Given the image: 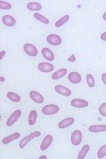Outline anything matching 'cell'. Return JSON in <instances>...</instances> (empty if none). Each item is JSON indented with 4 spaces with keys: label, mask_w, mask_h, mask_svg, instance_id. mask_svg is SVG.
Listing matches in <instances>:
<instances>
[{
    "label": "cell",
    "mask_w": 106,
    "mask_h": 159,
    "mask_svg": "<svg viewBox=\"0 0 106 159\" xmlns=\"http://www.w3.org/2000/svg\"><path fill=\"white\" fill-rule=\"evenodd\" d=\"M59 110V107L58 105H54V104H49V105H45L41 109L44 115H47V116H51V115H55L58 114Z\"/></svg>",
    "instance_id": "cell-1"
},
{
    "label": "cell",
    "mask_w": 106,
    "mask_h": 159,
    "mask_svg": "<svg viewBox=\"0 0 106 159\" xmlns=\"http://www.w3.org/2000/svg\"><path fill=\"white\" fill-rule=\"evenodd\" d=\"M40 136V132H33V133H31L30 135H28V136H25V137L24 138V139H21V141L19 142V148H24L25 145L28 144V143L30 142L31 140L33 139V138H35V137H39Z\"/></svg>",
    "instance_id": "cell-2"
},
{
    "label": "cell",
    "mask_w": 106,
    "mask_h": 159,
    "mask_svg": "<svg viewBox=\"0 0 106 159\" xmlns=\"http://www.w3.org/2000/svg\"><path fill=\"white\" fill-rule=\"evenodd\" d=\"M21 116V110L17 109L9 117V119L7 120V126H12L14 123L17 122V120L19 119V117Z\"/></svg>",
    "instance_id": "cell-3"
},
{
    "label": "cell",
    "mask_w": 106,
    "mask_h": 159,
    "mask_svg": "<svg viewBox=\"0 0 106 159\" xmlns=\"http://www.w3.org/2000/svg\"><path fill=\"white\" fill-rule=\"evenodd\" d=\"M82 138H83V135H82V133H81V130H79V129H76L73 133H72V135H71V142H72V144L73 145H79L80 143L82 142Z\"/></svg>",
    "instance_id": "cell-4"
},
{
    "label": "cell",
    "mask_w": 106,
    "mask_h": 159,
    "mask_svg": "<svg viewBox=\"0 0 106 159\" xmlns=\"http://www.w3.org/2000/svg\"><path fill=\"white\" fill-rule=\"evenodd\" d=\"M24 50H25V52L27 53L28 55L32 56V57L36 56V55H37V53H38L36 47H35V46H33L32 43H25V45L24 46Z\"/></svg>",
    "instance_id": "cell-5"
},
{
    "label": "cell",
    "mask_w": 106,
    "mask_h": 159,
    "mask_svg": "<svg viewBox=\"0 0 106 159\" xmlns=\"http://www.w3.org/2000/svg\"><path fill=\"white\" fill-rule=\"evenodd\" d=\"M53 65L51 63H47V61H43V63L38 64V70L41 71V72H51L53 71Z\"/></svg>",
    "instance_id": "cell-6"
},
{
    "label": "cell",
    "mask_w": 106,
    "mask_h": 159,
    "mask_svg": "<svg viewBox=\"0 0 106 159\" xmlns=\"http://www.w3.org/2000/svg\"><path fill=\"white\" fill-rule=\"evenodd\" d=\"M54 89H55L56 92H58L59 94H62V96H64V97H69V96H71V93H72V91L70 89L63 85H56L54 87Z\"/></svg>",
    "instance_id": "cell-7"
},
{
    "label": "cell",
    "mask_w": 106,
    "mask_h": 159,
    "mask_svg": "<svg viewBox=\"0 0 106 159\" xmlns=\"http://www.w3.org/2000/svg\"><path fill=\"white\" fill-rule=\"evenodd\" d=\"M47 42L52 46H59L62 43V38L56 34H50L47 36Z\"/></svg>",
    "instance_id": "cell-8"
},
{
    "label": "cell",
    "mask_w": 106,
    "mask_h": 159,
    "mask_svg": "<svg viewBox=\"0 0 106 159\" xmlns=\"http://www.w3.org/2000/svg\"><path fill=\"white\" fill-rule=\"evenodd\" d=\"M71 105L73 107H76V108H85V107L88 106V102L83 99H73L71 101Z\"/></svg>",
    "instance_id": "cell-9"
},
{
    "label": "cell",
    "mask_w": 106,
    "mask_h": 159,
    "mask_svg": "<svg viewBox=\"0 0 106 159\" xmlns=\"http://www.w3.org/2000/svg\"><path fill=\"white\" fill-rule=\"evenodd\" d=\"M30 98H31L32 101H34L35 103H38V104L44 103V97L41 96L39 92H37L35 90H31L30 91Z\"/></svg>",
    "instance_id": "cell-10"
},
{
    "label": "cell",
    "mask_w": 106,
    "mask_h": 159,
    "mask_svg": "<svg viewBox=\"0 0 106 159\" xmlns=\"http://www.w3.org/2000/svg\"><path fill=\"white\" fill-rule=\"evenodd\" d=\"M52 141H53V137H52V136H51V135H47L45 137V139L43 140V142L40 143V150L41 151H46L51 145Z\"/></svg>",
    "instance_id": "cell-11"
},
{
    "label": "cell",
    "mask_w": 106,
    "mask_h": 159,
    "mask_svg": "<svg viewBox=\"0 0 106 159\" xmlns=\"http://www.w3.org/2000/svg\"><path fill=\"white\" fill-rule=\"evenodd\" d=\"M68 80L72 84H79L82 81V76L81 74L77 72H70L68 74Z\"/></svg>",
    "instance_id": "cell-12"
},
{
    "label": "cell",
    "mask_w": 106,
    "mask_h": 159,
    "mask_svg": "<svg viewBox=\"0 0 106 159\" xmlns=\"http://www.w3.org/2000/svg\"><path fill=\"white\" fill-rule=\"evenodd\" d=\"M2 22H3L7 27H13V25H15V24H16V20H15L14 17L11 16V15H4V16L2 17Z\"/></svg>",
    "instance_id": "cell-13"
},
{
    "label": "cell",
    "mask_w": 106,
    "mask_h": 159,
    "mask_svg": "<svg viewBox=\"0 0 106 159\" xmlns=\"http://www.w3.org/2000/svg\"><path fill=\"white\" fill-rule=\"evenodd\" d=\"M41 54H43V56L48 61H52L54 60L53 52L50 49H49V48H43V49H41Z\"/></svg>",
    "instance_id": "cell-14"
},
{
    "label": "cell",
    "mask_w": 106,
    "mask_h": 159,
    "mask_svg": "<svg viewBox=\"0 0 106 159\" xmlns=\"http://www.w3.org/2000/svg\"><path fill=\"white\" fill-rule=\"evenodd\" d=\"M73 123H74V118H66V119L62 120V121L58 123V127L59 129H66V127L72 125Z\"/></svg>",
    "instance_id": "cell-15"
},
{
    "label": "cell",
    "mask_w": 106,
    "mask_h": 159,
    "mask_svg": "<svg viewBox=\"0 0 106 159\" xmlns=\"http://www.w3.org/2000/svg\"><path fill=\"white\" fill-rule=\"evenodd\" d=\"M19 138H20L19 133H14V134L7 136V137H4L3 139H2V143H3V144H9L10 142H12V141H14L16 139H19Z\"/></svg>",
    "instance_id": "cell-16"
},
{
    "label": "cell",
    "mask_w": 106,
    "mask_h": 159,
    "mask_svg": "<svg viewBox=\"0 0 106 159\" xmlns=\"http://www.w3.org/2000/svg\"><path fill=\"white\" fill-rule=\"evenodd\" d=\"M88 130L90 133H101V132H106V125L101 124V125H91L89 126Z\"/></svg>",
    "instance_id": "cell-17"
},
{
    "label": "cell",
    "mask_w": 106,
    "mask_h": 159,
    "mask_svg": "<svg viewBox=\"0 0 106 159\" xmlns=\"http://www.w3.org/2000/svg\"><path fill=\"white\" fill-rule=\"evenodd\" d=\"M27 7L30 10V11L38 12L41 10V4L38 3V2H29V3L27 4Z\"/></svg>",
    "instance_id": "cell-18"
},
{
    "label": "cell",
    "mask_w": 106,
    "mask_h": 159,
    "mask_svg": "<svg viewBox=\"0 0 106 159\" xmlns=\"http://www.w3.org/2000/svg\"><path fill=\"white\" fill-rule=\"evenodd\" d=\"M66 73H67V70H66L65 68H64V69H59V70L55 71V72L52 74V80H55V81H56V80L62 79Z\"/></svg>",
    "instance_id": "cell-19"
},
{
    "label": "cell",
    "mask_w": 106,
    "mask_h": 159,
    "mask_svg": "<svg viewBox=\"0 0 106 159\" xmlns=\"http://www.w3.org/2000/svg\"><path fill=\"white\" fill-rule=\"evenodd\" d=\"M89 150H90V147H89V145H88V144H85L84 147L82 148L81 152L79 153V156H77V158H79V159H84L85 157H86L87 153L89 152Z\"/></svg>",
    "instance_id": "cell-20"
},
{
    "label": "cell",
    "mask_w": 106,
    "mask_h": 159,
    "mask_svg": "<svg viewBox=\"0 0 106 159\" xmlns=\"http://www.w3.org/2000/svg\"><path fill=\"white\" fill-rule=\"evenodd\" d=\"M37 120V111L36 110H31L30 115H29V124L30 125H34Z\"/></svg>",
    "instance_id": "cell-21"
},
{
    "label": "cell",
    "mask_w": 106,
    "mask_h": 159,
    "mask_svg": "<svg viewBox=\"0 0 106 159\" xmlns=\"http://www.w3.org/2000/svg\"><path fill=\"white\" fill-rule=\"evenodd\" d=\"M7 99L9 100H11L12 102H19L20 101V97H19V94H17V93H15V92H7Z\"/></svg>",
    "instance_id": "cell-22"
},
{
    "label": "cell",
    "mask_w": 106,
    "mask_h": 159,
    "mask_svg": "<svg viewBox=\"0 0 106 159\" xmlns=\"http://www.w3.org/2000/svg\"><path fill=\"white\" fill-rule=\"evenodd\" d=\"M69 18H70V17H69V15H65V16L62 17L61 19L58 20V21L55 22V27L59 28V27H62V25H64L69 20Z\"/></svg>",
    "instance_id": "cell-23"
},
{
    "label": "cell",
    "mask_w": 106,
    "mask_h": 159,
    "mask_svg": "<svg viewBox=\"0 0 106 159\" xmlns=\"http://www.w3.org/2000/svg\"><path fill=\"white\" fill-rule=\"evenodd\" d=\"M34 17L37 20H39L40 22H43V24H45V25H48L49 24V20L48 18H46L45 16H43L41 14H39V13H35L34 14Z\"/></svg>",
    "instance_id": "cell-24"
},
{
    "label": "cell",
    "mask_w": 106,
    "mask_h": 159,
    "mask_svg": "<svg viewBox=\"0 0 106 159\" xmlns=\"http://www.w3.org/2000/svg\"><path fill=\"white\" fill-rule=\"evenodd\" d=\"M86 80H87V84H88L89 87H94L95 85V82H94V78L92 76V74H87L86 76Z\"/></svg>",
    "instance_id": "cell-25"
},
{
    "label": "cell",
    "mask_w": 106,
    "mask_h": 159,
    "mask_svg": "<svg viewBox=\"0 0 106 159\" xmlns=\"http://www.w3.org/2000/svg\"><path fill=\"white\" fill-rule=\"evenodd\" d=\"M0 9L1 10H10V9H12V4L7 1H3V0H1V1H0Z\"/></svg>",
    "instance_id": "cell-26"
},
{
    "label": "cell",
    "mask_w": 106,
    "mask_h": 159,
    "mask_svg": "<svg viewBox=\"0 0 106 159\" xmlns=\"http://www.w3.org/2000/svg\"><path fill=\"white\" fill-rule=\"evenodd\" d=\"M106 156V144L100 148V150L98 151V158H103Z\"/></svg>",
    "instance_id": "cell-27"
},
{
    "label": "cell",
    "mask_w": 106,
    "mask_h": 159,
    "mask_svg": "<svg viewBox=\"0 0 106 159\" xmlns=\"http://www.w3.org/2000/svg\"><path fill=\"white\" fill-rule=\"evenodd\" d=\"M99 112L101 114V116L106 117V103H103L100 105L99 107Z\"/></svg>",
    "instance_id": "cell-28"
},
{
    "label": "cell",
    "mask_w": 106,
    "mask_h": 159,
    "mask_svg": "<svg viewBox=\"0 0 106 159\" xmlns=\"http://www.w3.org/2000/svg\"><path fill=\"white\" fill-rule=\"evenodd\" d=\"M101 39H102L103 42H106V32L102 33V35H101Z\"/></svg>",
    "instance_id": "cell-29"
},
{
    "label": "cell",
    "mask_w": 106,
    "mask_h": 159,
    "mask_svg": "<svg viewBox=\"0 0 106 159\" xmlns=\"http://www.w3.org/2000/svg\"><path fill=\"white\" fill-rule=\"evenodd\" d=\"M101 78H102L103 83H104L105 85H106V73H103V74H102V76H101Z\"/></svg>",
    "instance_id": "cell-30"
},
{
    "label": "cell",
    "mask_w": 106,
    "mask_h": 159,
    "mask_svg": "<svg viewBox=\"0 0 106 159\" xmlns=\"http://www.w3.org/2000/svg\"><path fill=\"white\" fill-rule=\"evenodd\" d=\"M68 61H76V56H74V55H71L70 57L68 58Z\"/></svg>",
    "instance_id": "cell-31"
},
{
    "label": "cell",
    "mask_w": 106,
    "mask_h": 159,
    "mask_svg": "<svg viewBox=\"0 0 106 159\" xmlns=\"http://www.w3.org/2000/svg\"><path fill=\"white\" fill-rule=\"evenodd\" d=\"M4 54H6V51H1V52H0V60H2V57L4 56Z\"/></svg>",
    "instance_id": "cell-32"
},
{
    "label": "cell",
    "mask_w": 106,
    "mask_h": 159,
    "mask_svg": "<svg viewBox=\"0 0 106 159\" xmlns=\"http://www.w3.org/2000/svg\"><path fill=\"white\" fill-rule=\"evenodd\" d=\"M103 20H105V21H106V12L103 14Z\"/></svg>",
    "instance_id": "cell-33"
},
{
    "label": "cell",
    "mask_w": 106,
    "mask_h": 159,
    "mask_svg": "<svg viewBox=\"0 0 106 159\" xmlns=\"http://www.w3.org/2000/svg\"><path fill=\"white\" fill-rule=\"evenodd\" d=\"M0 81H1V82H6V79H4L3 76H1V78H0Z\"/></svg>",
    "instance_id": "cell-34"
}]
</instances>
